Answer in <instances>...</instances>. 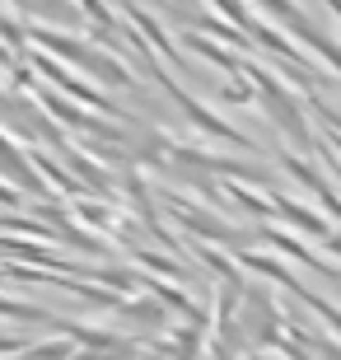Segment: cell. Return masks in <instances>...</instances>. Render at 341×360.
Returning a JSON list of instances; mask_svg holds the SVG:
<instances>
[{"label":"cell","mask_w":341,"mask_h":360,"mask_svg":"<svg viewBox=\"0 0 341 360\" xmlns=\"http://www.w3.org/2000/svg\"><path fill=\"white\" fill-rule=\"evenodd\" d=\"M28 42L33 47H47V52H56L61 61H70V66L79 70H89L94 80H103V84H117V89H136V75L127 66H122L112 52H103V47H94V42L75 38V33H56V28H28Z\"/></svg>","instance_id":"1"},{"label":"cell","mask_w":341,"mask_h":360,"mask_svg":"<svg viewBox=\"0 0 341 360\" xmlns=\"http://www.w3.org/2000/svg\"><path fill=\"white\" fill-rule=\"evenodd\" d=\"M159 201L169 206L173 215H178V225L192 234V239L201 243H220V248H234V253H248L252 243H262V225L257 229H238V225H224L220 215H210V211H197V206H187L178 192H159Z\"/></svg>","instance_id":"2"},{"label":"cell","mask_w":341,"mask_h":360,"mask_svg":"<svg viewBox=\"0 0 341 360\" xmlns=\"http://www.w3.org/2000/svg\"><path fill=\"white\" fill-rule=\"evenodd\" d=\"M234 323H238V333H243V342H248V356H257V351H276V342L285 337V314L276 309V300L266 290H248V295H243Z\"/></svg>","instance_id":"3"},{"label":"cell","mask_w":341,"mask_h":360,"mask_svg":"<svg viewBox=\"0 0 341 360\" xmlns=\"http://www.w3.org/2000/svg\"><path fill=\"white\" fill-rule=\"evenodd\" d=\"M271 206H276V215H281L290 229H300V234H309V239H318V243H328V239H332V225H328V220H323L318 211H309L304 201L285 197V192H276Z\"/></svg>","instance_id":"4"},{"label":"cell","mask_w":341,"mask_h":360,"mask_svg":"<svg viewBox=\"0 0 341 360\" xmlns=\"http://www.w3.org/2000/svg\"><path fill=\"white\" fill-rule=\"evenodd\" d=\"M122 323L136 328V342H155V337L169 328V309L159 304L155 295H150V300L141 295V300H131V304H122Z\"/></svg>","instance_id":"5"},{"label":"cell","mask_w":341,"mask_h":360,"mask_svg":"<svg viewBox=\"0 0 341 360\" xmlns=\"http://www.w3.org/2000/svg\"><path fill=\"white\" fill-rule=\"evenodd\" d=\"M61 155H66V174L75 178L84 192H117V178L108 174V169H98L94 155H84V150H75V146H66Z\"/></svg>","instance_id":"6"},{"label":"cell","mask_w":341,"mask_h":360,"mask_svg":"<svg viewBox=\"0 0 341 360\" xmlns=\"http://www.w3.org/2000/svg\"><path fill=\"white\" fill-rule=\"evenodd\" d=\"M187 47H192V52H201V56H206V61H210V66H224V70H229V75H243V61H238V56H229V52H224V47H215V42H210V38H201V33H187Z\"/></svg>","instance_id":"7"},{"label":"cell","mask_w":341,"mask_h":360,"mask_svg":"<svg viewBox=\"0 0 341 360\" xmlns=\"http://www.w3.org/2000/svg\"><path fill=\"white\" fill-rule=\"evenodd\" d=\"M75 356V342L70 337H61V342H28L24 360H70Z\"/></svg>","instance_id":"8"},{"label":"cell","mask_w":341,"mask_h":360,"mask_svg":"<svg viewBox=\"0 0 341 360\" xmlns=\"http://www.w3.org/2000/svg\"><path fill=\"white\" fill-rule=\"evenodd\" d=\"M257 5H262V10L266 14H271V19H276V24H295V19H304V10H300V5H295V0H257Z\"/></svg>","instance_id":"9"},{"label":"cell","mask_w":341,"mask_h":360,"mask_svg":"<svg viewBox=\"0 0 341 360\" xmlns=\"http://www.w3.org/2000/svg\"><path fill=\"white\" fill-rule=\"evenodd\" d=\"M10 351H19V356H24V351H28V337L24 333H0V356H10Z\"/></svg>","instance_id":"10"},{"label":"cell","mask_w":341,"mask_h":360,"mask_svg":"<svg viewBox=\"0 0 341 360\" xmlns=\"http://www.w3.org/2000/svg\"><path fill=\"white\" fill-rule=\"evenodd\" d=\"M323 248H328V253H337V257H341V234H337V229H332V239L323 243Z\"/></svg>","instance_id":"11"},{"label":"cell","mask_w":341,"mask_h":360,"mask_svg":"<svg viewBox=\"0 0 341 360\" xmlns=\"http://www.w3.org/2000/svg\"><path fill=\"white\" fill-rule=\"evenodd\" d=\"M328 10H332V14H337V19H341V0H328Z\"/></svg>","instance_id":"12"},{"label":"cell","mask_w":341,"mask_h":360,"mask_svg":"<svg viewBox=\"0 0 341 360\" xmlns=\"http://www.w3.org/2000/svg\"><path fill=\"white\" fill-rule=\"evenodd\" d=\"M141 360H169V356H159V351H150V356H141Z\"/></svg>","instance_id":"13"}]
</instances>
